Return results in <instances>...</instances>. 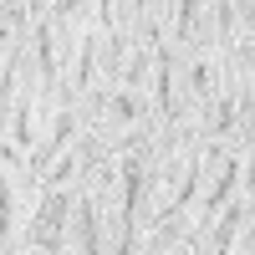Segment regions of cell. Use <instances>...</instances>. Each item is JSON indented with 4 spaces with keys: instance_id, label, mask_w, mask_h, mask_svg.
I'll list each match as a JSON object with an SVG mask.
<instances>
[{
    "instance_id": "1",
    "label": "cell",
    "mask_w": 255,
    "mask_h": 255,
    "mask_svg": "<svg viewBox=\"0 0 255 255\" xmlns=\"http://www.w3.org/2000/svg\"><path fill=\"white\" fill-rule=\"evenodd\" d=\"M194 250H209V255H220V250H250V184L230 194V204L215 215V225L199 235Z\"/></svg>"
}]
</instances>
